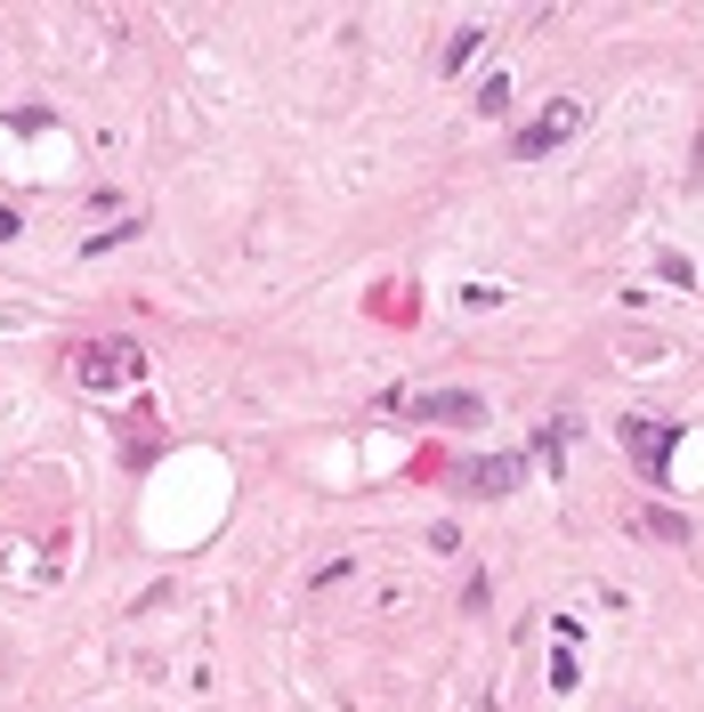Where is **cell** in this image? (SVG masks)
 Wrapping results in <instances>:
<instances>
[{
    "mask_svg": "<svg viewBox=\"0 0 704 712\" xmlns=\"http://www.w3.org/2000/svg\"><path fill=\"white\" fill-rule=\"evenodd\" d=\"M575 130H584V97H558L543 122H527V130H519V146H510V154H519V162H543L551 146H567Z\"/></svg>",
    "mask_w": 704,
    "mask_h": 712,
    "instance_id": "1",
    "label": "cell"
},
{
    "mask_svg": "<svg viewBox=\"0 0 704 712\" xmlns=\"http://www.w3.org/2000/svg\"><path fill=\"white\" fill-rule=\"evenodd\" d=\"M413 413H422L429 429H470V422H486V405L470 389H429V397H413Z\"/></svg>",
    "mask_w": 704,
    "mask_h": 712,
    "instance_id": "2",
    "label": "cell"
},
{
    "mask_svg": "<svg viewBox=\"0 0 704 712\" xmlns=\"http://www.w3.org/2000/svg\"><path fill=\"white\" fill-rule=\"evenodd\" d=\"M624 446H632V462L648 470V478H665V446H672V429H648V413H639V422H624Z\"/></svg>",
    "mask_w": 704,
    "mask_h": 712,
    "instance_id": "3",
    "label": "cell"
},
{
    "mask_svg": "<svg viewBox=\"0 0 704 712\" xmlns=\"http://www.w3.org/2000/svg\"><path fill=\"white\" fill-rule=\"evenodd\" d=\"M510 478H519V453H503V462L462 470V494H510Z\"/></svg>",
    "mask_w": 704,
    "mask_h": 712,
    "instance_id": "4",
    "label": "cell"
},
{
    "mask_svg": "<svg viewBox=\"0 0 704 712\" xmlns=\"http://www.w3.org/2000/svg\"><path fill=\"white\" fill-rule=\"evenodd\" d=\"M114 372H130V381H138V348H90V365H81V381H114Z\"/></svg>",
    "mask_w": 704,
    "mask_h": 712,
    "instance_id": "5",
    "label": "cell"
},
{
    "mask_svg": "<svg viewBox=\"0 0 704 712\" xmlns=\"http://www.w3.org/2000/svg\"><path fill=\"white\" fill-rule=\"evenodd\" d=\"M639 527H648L656 542H689V518L680 510H639Z\"/></svg>",
    "mask_w": 704,
    "mask_h": 712,
    "instance_id": "6",
    "label": "cell"
},
{
    "mask_svg": "<svg viewBox=\"0 0 704 712\" xmlns=\"http://www.w3.org/2000/svg\"><path fill=\"white\" fill-rule=\"evenodd\" d=\"M470 57H478V25H462V33L446 41V73H453V66H470Z\"/></svg>",
    "mask_w": 704,
    "mask_h": 712,
    "instance_id": "7",
    "label": "cell"
}]
</instances>
